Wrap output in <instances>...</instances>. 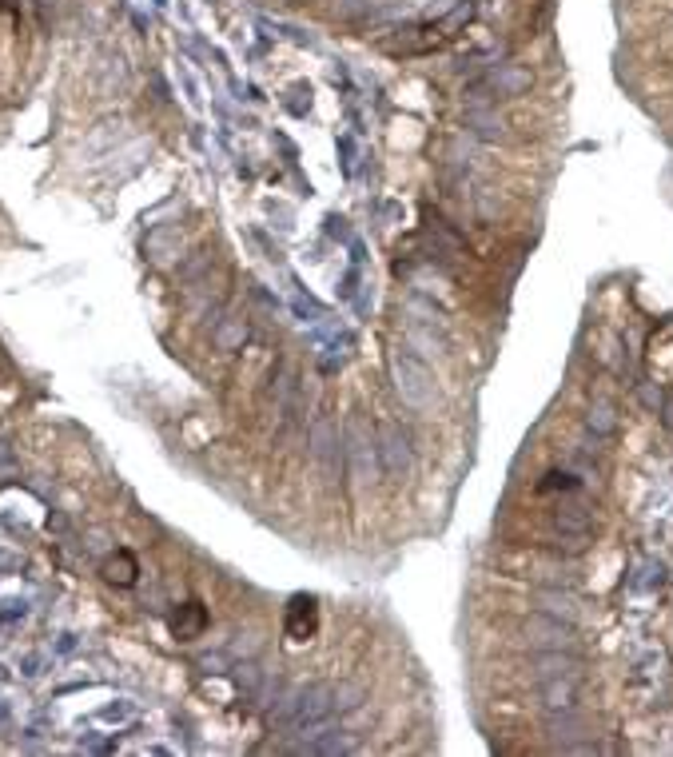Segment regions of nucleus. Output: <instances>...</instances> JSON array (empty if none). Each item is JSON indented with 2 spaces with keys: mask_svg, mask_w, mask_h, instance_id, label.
<instances>
[{
  "mask_svg": "<svg viewBox=\"0 0 673 757\" xmlns=\"http://www.w3.org/2000/svg\"><path fill=\"white\" fill-rule=\"evenodd\" d=\"M526 642L534 646V650H573L578 646V630H573V622H562L554 614H531L526 618Z\"/></svg>",
  "mask_w": 673,
  "mask_h": 757,
  "instance_id": "f257e3e1",
  "label": "nucleus"
},
{
  "mask_svg": "<svg viewBox=\"0 0 673 757\" xmlns=\"http://www.w3.org/2000/svg\"><path fill=\"white\" fill-rule=\"evenodd\" d=\"M394 379H399V394L411 407H426L430 403V375L411 355H394Z\"/></svg>",
  "mask_w": 673,
  "mask_h": 757,
  "instance_id": "f03ea898",
  "label": "nucleus"
},
{
  "mask_svg": "<svg viewBox=\"0 0 673 757\" xmlns=\"http://www.w3.org/2000/svg\"><path fill=\"white\" fill-rule=\"evenodd\" d=\"M538 698H542L546 714H562V710L578 706V674H558L538 682Z\"/></svg>",
  "mask_w": 673,
  "mask_h": 757,
  "instance_id": "7ed1b4c3",
  "label": "nucleus"
},
{
  "mask_svg": "<svg viewBox=\"0 0 673 757\" xmlns=\"http://www.w3.org/2000/svg\"><path fill=\"white\" fill-rule=\"evenodd\" d=\"M531 84H534V76L526 72L522 64H499V68L482 80V88H490L494 96H522Z\"/></svg>",
  "mask_w": 673,
  "mask_h": 757,
  "instance_id": "20e7f679",
  "label": "nucleus"
},
{
  "mask_svg": "<svg viewBox=\"0 0 673 757\" xmlns=\"http://www.w3.org/2000/svg\"><path fill=\"white\" fill-rule=\"evenodd\" d=\"M550 738H554L562 753H570L573 745H582L590 733H586V721L573 714V710H562V714H550Z\"/></svg>",
  "mask_w": 673,
  "mask_h": 757,
  "instance_id": "39448f33",
  "label": "nucleus"
},
{
  "mask_svg": "<svg viewBox=\"0 0 673 757\" xmlns=\"http://www.w3.org/2000/svg\"><path fill=\"white\" fill-rule=\"evenodd\" d=\"M383 467H387V475H403L406 467H411V451H406V438L394 431V426H383Z\"/></svg>",
  "mask_w": 673,
  "mask_h": 757,
  "instance_id": "423d86ee",
  "label": "nucleus"
},
{
  "mask_svg": "<svg viewBox=\"0 0 673 757\" xmlns=\"http://www.w3.org/2000/svg\"><path fill=\"white\" fill-rule=\"evenodd\" d=\"M534 602L542 606V614H554V618H562V622H573V618H578V598H573L570 590H562V586L538 590Z\"/></svg>",
  "mask_w": 673,
  "mask_h": 757,
  "instance_id": "0eeeda50",
  "label": "nucleus"
},
{
  "mask_svg": "<svg viewBox=\"0 0 673 757\" xmlns=\"http://www.w3.org/2000/svg\"><path fill=\"white\" fill-rule=\"evenodd\" d=\"M586 431L594 438H610L617 431V407L610 399H594L590 403V415H586Z\"/></svg>",
  "mask_w": 673,
  "mask_h": 757,
  "instance_id": "6e6552de",
  "label": "nucleus"
},
{
  "mask_svg": "<svg viewBox=\"0 0 673 757\" xmlns=\"http://www.w3.org/2000/svg\"><path fill=\"white\" fill-rule=\"evenodd\" d=\"M315 626V602L311 598H295L291 602V622H287V630H291V638H307Z\"/></svg>",
  "mask_w": 673,
  "mask_h": 757,
  "instance_id": "1a4fd4ad",
  "label": "nucleus"
},
{
  "mask_svg": "<svg viewBox=\"0 0 673 757\" xmlns=\"http://www.w3.org/2000/svg\"><path fill=\"white\" fill-rule=\"evenodd\" d=\"M104 570H108V578H112V583H120V586H128L131 578H136V562H131L128 554H116Z\"/></svg>",
  "mask_w": 673,
  "mask_h": 757,
  "instance_id": "9d476101",
  "label": "nucleus"
},
{
  "mask_svg": "<svg viewBox=\"0 0 673 757\" xmlns=\"http://www.w3.org/2000/svg\"><path fill=\"white\" fill-rule=\"evenodd\" d=\"M558 487H562V490H573V487H578V482H573L570 475H558V470H550V475H546V482H542V490H558Z\"/></svg>",
  "mask_w": 673,
  "mask_h": 757,
  "instance_id": "9b49d317",
  "label": "nucleus"
},
{
  "mask_svg": "<svg viewBox=\"0 0 673 757\" xmlns=\"http://www.w3.org/2000/svg\"><path fill=\"white\" fill-rule=\"evenodd\" d=\"M637 394H642V403H646V407L661 411V399H666V394H661V391H654V387H649V383H637Z\"/></svg>",
  "mask_w": 673,
  "mask_h": 757,
  "instance_id": "f8f14e48",
  "label": "nucleus"
},
{
  "mask_svg": "<svg viewBox=\"0 0 673 757\" xmlns=\"http://www.w3.org/2000/svg\"><path fill=\"white\" fill-rule=\"evenodd\" d=\"M661 423H666L669 431H673V394H666V399H661Z\"/></svg>",
  "mask_w": 673,
  "mask_h": 757,
  "instance_id": "ddd939ff",
  "label": "nucleus"
}]
</instances>
